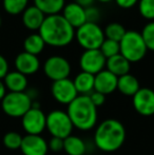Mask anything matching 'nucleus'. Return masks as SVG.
Listing matches in <instances>:
<instances>
[{
    "mask_svg": "<svg viewBox=\"0 0 154 155\" xmlns=\"http://www.w3.org/2000/svg\"><path fill=\"white\" fill-rule=\"evenodd\" d=\"M38 31L45 45L56 48L67 47L75 37V30L60 14L45 16Z\"/></svg>",
    "mask_w": 154,
    "mask_h": 155,
    "instance_id": "nucleus-1",
    "label": "nucleus"
},
{
    "mask_svg": "<svg viewBox=\"0 0 154 155\" xmlns=\"http://www.w3.org/2000/svg\"><path fill=\"white\" fill-rule=\"evenodd\" d=\"M126 140V129L117 119H106L97 126L94 134L95 146L103 152L117 151Z\"/></svg>",
    "mask_w": 154,
    "mask_h": 155,
    "instance_id": "nucleus-2",
    "label": "nucleus"
},
{
    "mask_svg": "<svg viewBox=\"0 0 154 155\" xmlns=\"http://www.w3.org/2000/svg\"><path fill=\"white\" fill-rule=\"evenodd\" d=\"M74 128L80 131L92 130L97 123V108L92 104L88 95H78L67 110Z\"/></svg>",
    "mask_w": 154,
    "mask_h": 155,
    "instance_id": "nucleus-3",
    "label": "nucleus"
},
{
    "mask_svg": "<svg viewBox=\"0 0 154 155\" xmlns=\"http://www.w3.org/2000/svg\"><path fill=\"white\" fill-rule=\"evenodd\" d=\"M120 55H123L130 63L138 62L146 56L147 47L140 33L136 31H127L125 36L119 41Z\"/></svg>",
    "mask_w": 154,
    "mask_h": 155,
    "instance_id": "nucleus-4",
    "label": "nucleus"
},
{
    "mask_svg": "<svg viewBox=\"0 0 154 155\" xmlns=\"http://www.w3.org/2000/svg\"><path fill=\"white\" fill-rule=\"evenodd\" d=\"M33 106L32 97L25 92H8L1 100L2 111L10 117H22Z\"/></svg>",
    "mask_w": 154,
    "mask_h": 155,
    "instance_id": "nucleus-5",
    "label": "nucleus"
},
{
    "mask_svg": "<svg viewBox=\"0 0 154 155\" xmlns=\"http://www.w3.org/2000/svg\"><path fill=\"white\" fill-rule=\"evenodd\" d=\"M77 42L86 50H99L106 39L103 30L97 23L86 22L75 32Z\"/></svg>",
    "mask_w": 154,
    "mask_h": 155,
    "instance_id": "nucleus-6",
    "label": "nucleus"
},
{
    "mask_svg": "<svg viewBox=\"0 0 154 155\" xmlns=\"http://www.w3.org/2000/svg\"><path fill=\"white\" fill-rule=\"evenodd\" d=\"M45 129L52 137L64 139L72 135L74 127L68 113L62 110H53L47 115Z\"/></svg>",
    "mask_w": 154,
    "mask_h": 155,
    "instance_id": "nucleus-7",
    "label": "nucleus"
},
{
    "mask_svg": "<svg viewBox=\"0 0 154 155\" xmlns=\"http://www.w3.org/2000/svg\"><path fill=\"white\" fill-rule=\"evenodd\" d=\"M43 72L53 82L66 79L71 74V64L62 56H51L43 64Z\"/></svg>",
    "mask_w": 154,
    "mask_h": 155,
    "instance_id": "nucleus-8",
    "label": "nucleus"
},
{
    "mask_svg": "<svg viewBox=\"0 0 154 155\" xmlns=\"http://www.w3.org/2000/svg\"><path fill=\"white\" fill-rule=\"evenodd\" d=\"M47 115L39 107L32 106V108L21 117V124L23 130L29 135H40L45 129Z\"/></svg>",
    "mask_w": 154,
    "mask_h": 155,
    "instance_id": "nucleus-9",
    "label": "nucleus"
},
{
    "mask_svg": "<svg viewBox=\"0 0 154 155\" xmlns=\"http://www.w3.org/2000/svg\"><path fill=\"white\" fill-rule=\"evenodd\" d=\"M107 59L99 50H86L79 58V65L82 72L96 75L105 70Z\"/></svg>",
    "mask_w": 154,
    "mask_h": 155,
    "instance_id": "nucleus-10",
    "label": "nucleus"
},
{
    "mask_svg": "<svg viewBox=\"0 0 154 155\" xmlns=\"http://www.w3.org/2000/svg\"><path fill=\"white\" fill-rule=\"evenodd\" d=\"M51 92L54 99L61 104H70L78 96L73 80L69 78L54 81L52 84Z\"/></svg>",
    "mask_w": 154,
    "mask_h": 155,
    "instance_id": "nucleus-11",
    "label": "nucleus"
},
{
    "mask_svg": "<svg viewBox=\"0 0 154 155\" xmlns=\"http://www.w3.org/2000/svg\"><path fill=\"white\" fill-rule=\"evenodd\" d=\"M132 101L134 109L139 115H154V90L149 88H140L133 96Z\"/></svg>",
    "mask_w": 154,
    "mask_h": 155,
    "instance_id": "nucleus-12",
    "label": "nucleus"
},
{
    "mask_svg": "<svg viewBox=\"0 0 154 155\" xmlns=\"http://www.w3.org/2000/svg\"><path fill=\"white\" fill-rule=\"evenodd\" d=\"M20 150L23 155H47L49 152L48 141L41 135H29L22 137Z\"/></svg>",
    "mask_w": 154,
    "mask_h": 155,
    "instance_id": "nucleus-13",
    "label": "nucleus"
},
{
    "mask_svg": "<svg viewBox=\"0 0 154 155\" xmlns=\"http://www.w3.org/2000/svg\"><path fill=\"white\" fill-rule=\"evenodd\" d=\"M61 16L73 29H78L87 22L86 10L75 1L64 5Z\"/></svg>",
    "mask_w": 154,
    "mask_h": 155,
    "instance_id": "nucleus-14",
    "label": "nucleus"
},
{
    "mask_svg": "<svg viewBox=\"0 0 154 155\" xmlns=\"http://www.w3.org/2000/svg\"><path fill=\"white\" fill-rule=\"evenodd\" d=\"M117 80L118 77L109 72L108 70H103L95 75L94 78V91L103 95L112 94L117 90Z\"/></svg>",
    "mask_w": 154,
    "mask_h": 155,
    "instance_id": "nucleus-15",
    "label": "nucleus"
},
{
    "mask_svg": "<svg viewBox=\"0 0 154 155\" xmlns=\"http://www.w3.org/2000/svg\"><path fill=\"white\" fill-rule=\"evenodd\" d=\"M15 67L19 73L23 75H32L35 74L40 68V61L38 57L35 55H32L27 52L18 54L15 59Z\"/></svg>",
    "mask_w": 154,
    "mask_h": 155,
    "instance_id": "nucleus-16",
    "label": "nucleus"
},
{
    "mask_svg": "<svg viewBox=\"0 0 154 155\" xmlns=\"http://www.w3.org/2000/svg\"><path fill=\"white\" fill-rule=\"evenodd\" d=\"M45 18V15L38 10L35 5L28 6L22 13V22L25 27L32 31L39 30L42 25L43 20Z\"/></svg>",
    "mask_w": 154,
    "mask_h": 155,
    "instance_id": "nucleus-17",
    "label": "nucleus"
},
{
    "mask_svg": "<svg viewBox=\"0 0 154 155\" xmlns=\"http://www.w3.org/2000/svg\"><path fill=\"white\" fill-rule=\"evenodd\" d=\"M3 84L10 92H25L28 87L27 76L18 71L8 72L3 78Z\"/></svg>",
    "mask_w": 154,
    "mask_h": 155,
    "instance_id": "nucleus-18",
    "label": "nucleus"
},
{
    "mask_svg": "<svg viewBox=\"0 0 154 155\" xmlns=\"http://www.w3.org/2000/svg\"><path fill=\"white\" fill-rule=\"evenodd\" d=\"M106 67L109 72L114 74L117 77H120L126 74H129L130 68H131V63L128 61L123 55L117 54V55L110 57L107 59L106 62Z\"/></svg>",
    "mask_w": 154,
    "mask_h": 155,
    "instance_id": "nucleus-19",
    "label": "nucleus"
},
{
    "mask_svg": "<svg viewBox=\"0 0 154 155\" xmlns=\"http://www.w3.org/2000/svg\"><path fill=\"white\" fill-rule=\"evenodd\" d=\"M139 89L140 86L138 79L135 76L131 75L130 73L118 77V80H117V90L123 95L133 97Z\"/></svg>",
    "mask_w": 154,
    "mask_h": 155,
    "instance_id": "nucleus-20",
    "label": "nucleus"
},
{
    "mask_svg": "<svg viewBox=\"0 0 154 155\" xmlns=\"http://www.w3.org/2000/svg\"><path fill=\"white\" fill-rule=\"evenodd\" d=\"M94 78L95 75L87 72H80L73 80L78 95H90L94 91Z\"/></svg>",
    "mask_w": 154,
    "mask_h": 155,
    "instance_id": "nucleus-21",
    "label": "nucleus"
},
{
    "mask_svg": "<svg viewBox=\"0 0 154 155\" xmlns=\"http://www.w3.org/2000/svg\"><path fill=\"white\" fill-rule=\"evenodd\" d=\"M64 151L68 155H84L87 145L80 137L70 135L64 139Z\"/></svg>",
    "mask_w": 154,
    "mask_h": 155,
    "instance_id": "nucleus-22",
    "label": "nucleus"
},
{
    "mask_svg": "<svg viewBox=\"0 0 154 155\" xmlns=\"http://www.w3.org/2000/svg\"><path fill=\"white\" fill-rule=\"evenodd\" d=\"M34 5L47 16L57 15L64 8V0H34Z\"/></svg>",
    "mask_w": 154,
    "mask_h": 155,
    "instance_id": "nucleus-23",
    "label": "nucleus"
},
{
    "mask_svg": "<svg viewBox=\"0 0 154 155\" xmlns=\"http://www.w3.org/2000/svg\"><path fill=\"white\" fill-rule=\"evenodd\" d=\"M44 41L41 38L39 34H32L25 38V42H23V48H25V52L32 55L37 56L40 54L44 49Z\"/></svg>",
    "mask_w": 154,
    "mask_h": 155,
    "instance_id": "nucleus-24",
    "label": "nucleus"
},
{
    "mask_svg": "<svg viewBox=\"0 0 154 155\" xmlns=\"http://www.w3.org/2000/svg\"><path fill=\"white\" fill-rule=\"evenodd\" d=\"M126 29L118 22H111L106 27L105 31V37L106 39H110V40L116 41V42H119V41L123 39V37L125 36L126 34Z\"/></svg>",
    "mask_w": 154,
    "mask_h": 155,
    "instance_id": "nucleus-25",
    "label": "nucleus"
},
{
    "mask_svg": "<svg viewBox=\"0 0 154 155\" xmlns=\"http://www.w3.org/2000/svg\"><path fill=\"white\" fill-rule=\"evenodd\" d=\"M29 0H3V8L10 15H18L28 8Z\"/></svg>",
    "mask_w": 154,
    "mask_h": 155,
    "instance_id": "nucleus-26",
    "label": "nucleus"
},
{
    "mask_svg": "<svg viewBox=\"0 0 154 155\" xmlns=\"http://www.w3.org/2000/svg\"><path fill=\"white\" fill-rule=\"evenodd\" d=\"M22 137L19 133L17 132H8L4 134L2 143L5 148L10 150H17L20 149L21 143H22Z\"/></svg>",
    "mask_w": 154,
    "mask_h": 155,
    "instance_id": "nucleus-27",
    "label": "nucleus"
},
{
    "mask_svg": "<svg viewBox=\"0 0 154 155\" xmlns=\"http://www.w3.org/2000/svg\"><path fill=\"white\" fill-rule=\"evenodd\" d=\"M99 51L103 53V55L106 57V59L110 57L120 54V48H119V42L110 40V39H105L103 45L99 48Z\"/></svg>",
    "mask_w": 154,
    "mask_h": 155,
    "instance_id": "nucleus-28",
    "label": "nucleus"
},
{
    "mask_svg": "<svg viewBox=\"0 0 154 155\" xmlns=\"http://www.w3.org/2000/svg\"><path fill=\"white\" fill-rule=\"evenodd\" d=\"M147 50L154 52V21H150L144 27L140 33Z\"/></svg>",
    "mask_w": 154,
    "mask_h": 155,
    "instance_id": "nucleus-29",
    "label": "nucleus"
},
{
    "mask_svg": "<svg viewBox=\"0 0 154 155\" xmlns=\"http://www.w3.org/2000/svg\"><path fill=\"white\" fill-rule=\"evenodd\" d=\"M138 11L145 19L154 21V0H139Z\"/></svg>",
    "mask_w": 154,
    "mask_h": 155,
    "instance_id": "nucleus-30",
    "label": "nucleus"
},
{
    "mask_svg": "<svg viewBox=\"0 0 154 155\" xmlns=\"http://www.w3.org/2000/svg\"><path fill=\"white\" fill-rule=\"evenodd\" d=\"M86 10V18L87 22H92L96 23L99 20V17H100V13L99 10L95 6H89V8H84Z\"/></svg>",
    "mask_w": 154,
    "mask_h": 155,
    "instance_id": "nucleus-31",
    "label": "nucleus"
},
{
    "mask_svg": "<svg viewBox=\"0 0 154 155\" xmlns=\"http://www.w3.org/2000/svg\"><path fill=\"white\" fill-rule=\"evenodd\" d=\"M48 147L52 152L58 153V152L64 150V139L58 138V137H52L48 143Z\"/></svg>",
    "mask_w": 154,
    "mask_h": 155,
    "instance_id": "nucleus-32",
    "label": "nucleus"
},
{
    "mask_svg": "<svg viewBox=\"0 0 154 155\" xmlns=\"http://www.w3.org/2000/svg\"><path fill=\"white\" fill-rule=\"evenodd\" d=\"M88 96L91 101H92V104H94L96 108L103 106L106 101V95H103V94H101L99 92H96V91H93V92Z\"/></svg>",
    "mask_w": 154,
    "mask_h": 155,
    "instance_id": "nucleus-33",
    "label": "nucleus"
},
{
    "mask_svg": "<svg viewBox=\"0 0 154 155\" xmlns=\"http://www.w3.org/2000/svg\"><path fill=\"white\" fill-rule=\"evenodd\" d=\"M114 1L116 2V4L120 8L128 10V8H133L134 5H136L139 0H114Z\"/></svg>",
    "mask_w": 154,
    "mask_h": 155,
    "instance_id": "nucleus-34",
    "label": "nucleus"
},
{
    "mask_svg": "<svg viewBox=\"0 0 154 155\" xmlns=\"http://www.w3.org/2000/svg\"><path fill=\"white\" fill-rule=\"evenodd\" d=\"M8 73V63L6 59L0 54V79L5 77V75Z\"/></svg>",
    "mask_w": 154,
    "mask_h": 155,
    "instance_id": "nucleus-35",
    "label": "nucleus"
},
{
    "mask_svg": "<svg viewBox=\"0 0 154 155\" xmlns=\"http://www.w3.org/2000/svg\"><path fill=\"white\" fill-rule=\"evenodd\" d=\"M95 0H75L77 4H79L80 6H82L84 8H87L89 6H92Z\"/></svg>",
    "mask_w": 154,
    "mask_h": 155,
    "instance_id": "nucleus-36",
    "label": "nucleus"
},
{
    "mask_svg": "<svg viewBox=\"0 0 154 155\" xmlns=\"http://www.w3.org/2000/svg\"><path fill=\"white\" fill-rule=\"evenodd\" d=\"M5 94H6V88H5V86H4L3 81L0 79V100L3 99Z\"/></svg>",
    "mask_w": 154,
    "mask_h": 155,
    "instance_id": "nucleus-37",
    "label": "nucleus"
},
{
    "mask_svg": "<svg viewBox=\"0 0 154 155\" xmlns=\"http://www.w3.org/2000/svg\"><path fill=\"white\" fill-rule=\"evenodd\" d=\"M96 1L101 2V3H108V2H111V1H113V0H96Z\"/></svg>",
    "mask_w": 154,
    "mask_h": 155,
    "instance_id": "nucleus-38",
    "label": "nucleus"
},
{
    "mask_svg": "<svg viewBox=\"0 0 154 155\" xmlns=\"http://www.w3.org/2000/svg\"><path fill=\"white\" fill-rule=\"evenodd\" d=\"M0 27H1V17H0Z\"/></svg>",
    "mask_w": 154,
    "mask_h": 155,
    "instance_id": "nucleus-39",
    "label": "nucleus"
}]
</instances>
